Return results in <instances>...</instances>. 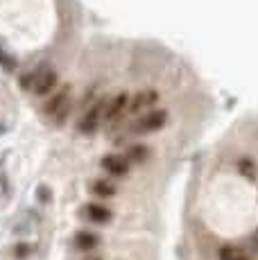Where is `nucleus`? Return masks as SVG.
Here are the masks:
<instances>
[{
  "mask_svg": "<svg viewBox=\"0 0 258 260\" xmlns=\"http://www.w3.org/2000/svg\"><path fill=\"white\" fill-rule=\"evenodd\" d=\"M86 260H102V258H100V256H88Z\"/></svg>",
  "mask_w": 258,
  "mask_h": 260,
  "instance_id": "nucleus-17",
  "label": "nucleus"
},
{
  "mask_svg": "<svg viewBox=\"0 0 258 260\" xmlns=\"http://www.w3.org/2000/svg\"><path fill=\"white\" fill-rule=\"evenodd\" d=\"M91 192L100 199H109V197H116L118 188H116V183L109 181V179H95V181L91 183Z\"/></svg>",
  "mask_w": 258,
  "mask_h": 260,
  "instance_id": "nucleus-10",
  "label": "nucleus"
},
{
  "mask_svg": "<svg viewBox=\"0 0 258 260\" xmlns=\"http://www.w3.org/2000/svg\"><path fill=\"white\" fill-rule=\"evenodd\" d=\"M150 156V147L147 145H141V143H136V145H132V147L127 149V161H134V163H143L145 158Z\"/></svg>",
  "mask_w": 258,
  "mask_h": 260,
  "instance_id": "nucleus-12",
  "label": "nucleus"
},
{
  "mask_svg": "<svg viewBox=\"0 0 258 260\" xmlns=\"http://www.w3.org/2000/svg\"><path fill=\"white\" fill-rule=\"evenodd\" d=\"M14 256H16L18 260L27 258L29 256V244H16V247H14Z\"/></svg>",
  "mask_w": 258,
  "mask_h": 260,
  "instance_id": "nucleus-14",
  "label": "nucleus"
},
{
  "mask_svg": "<svg viewBox=\"0 0 258 260\" xmlns=\"http://www.w3.org/2000/svg\"><path fill=\"white\" fill-rule=\"evenodd\" d=\"M39 202H50V188L39 186Z\"/></svg>",
  "mask_w": 258,
  "mask_h": 260,
  "instance_id": "nucleus-16",
  "label": "nucleus"
},
{
  "mask_svg": "<svg viewBox=\"0 0 258 260\" xmlns=\"http://www.w3.org/2000/svg\"><path fill=\"white\" fill-rule=\"evenodd\" d=\"M100 166L109 177H127L129 174V161L122 154H104Z\"/></svg>",
  "mask_w": 258,
  "mask_h": 260,
  "instance_id": "nucleus-4",
  "label": "nucleus"
},
{
  "mask_svg": "<svg viewBox=\"0 0 258 260\" xmlns=\"http://www.w3.org/2000/svg\"><path fill=\"white\" fill-rule=\"evenodd\" d=\"M156 102H158V93L154 88H143V91H138L129 100V111L138 113V111H143V109H152Z\"/></svg>",
  "mask_w": 258,
  "mask_h": 260,
  "instance_id": "nucleus-7",
  "label": "nucleus"
},
{
  "mask_svg": "<svg viewBox=\"0 0 258 260\" xmlns=\"http://www.w3.org/2000/svg\"><path fill=\"white\" fill-rule=\"evenodd\" d=\"M217 258L220 260H249V256L240 247H233V244H222L217 249Z\"/></svg>",
  "mask_w": 258,
  "mask_h": 260,
  "instance_id": "nucleus-11",
  "label": "nucleus"
},
{
  "mask_svg": "<svg viewBox=\"0 0 258 260\" xmlns=\"http://www.w3.org/2000/svg\"><path fill=\"white\" fill-rule=\"evenodd\" d=\"M100 244V236L93 231H77L75 233V247L79 251H93Z\"/></svg>",
  "mask_w": 258,
  "mask_h": 260,
  "instance_id": "nucleus-8",
  "label": "nucleus"
},
{
  "mask_svg": "<svg viewBox=\"0 0 258 260\" xmlns=\"http://www.w3.org/2000/svg\"><path fill=\"white\" fill-rule=\"evenodd\" d=\"M104 109H107V102L104 100H100V102H95L91 109H88L86 113H84L82 118H79V122H77V129L82 134H93L98 127H100V120L104 118Z\"/></svg>",
  "mask_w": 258,
  "mask_h": 260,
  "instance_id": "nucleus-2",
  "label": "nucleus"
},
{
  "mask_svg": "<svg viewBox=\"0 0 258 260\" xmlns=\"http://www.w3.org/2000/svg\"><path fill=\"white\" fill-rule=\"evenodd\" d=\"M0 63H3L5 68H14V66H16V61H14V59L9 57V54H5V52H3V48H0Z\"/></svg>",
  "mask_w": 258,
  "mask_h": 260,
  "instance_id": "nucleus-15",
  "label": "nucleus"
},
{
  "mask_svg": "<svg viewBox=\"0 0 258 260\" xmlns=\"http://www.w3.org/2000/svg\"><path fill=\"white\" fill-rule=\"evenodd\" d=\"M54 86H57V73H54L52 68H43L41 66L37 71V79H34L32 91L37 95H46V93H50Z\"/></svg>",
  "mask_w": 258,
  "mask_h": 260,
  "instance_id": "nucleus-6",
  "label": "nucleus"
},
{
  "mask_svg": "<svg viewBox=\"0 0 258 260\" xmlns=\"http://www.w3.org/2000/svg\"><path fill=\"white\" fill-rule=\"evenodd\" d=\"M125 109H129V98H127V93H120V95H116V98L107 104V109H104V118L113 120V118L120 116Z\"/></svg>",
  "mask_w": 258,
  "mask_h": 260,
  "instance_id": "nucleus-9",
  "label": "nucleus"
},
{
  "mask_svg": "<svg viewBox=\"0 0 258 260\" xmlns=\"http://www.w3.org/2000/svg\"><path fill=\"white\" fill-rule=\"evenodd\" d=\"M168 122V111L166 109H152V111L143 113L138 120H134L129 124V132L136 134V136H143V134H152V132H158L163 129Z\"/></svg>",
  "mask_w": 258,
  "mask_h": 260,
  "instance_id": "nucleus-1",
  "label": "nucleus"
},
{
  "mask_svg": "<svg viewBox=\"0 0 258 260\" xmlns=\"http://www.w3.org/2000/svg\"><path fill=\"white\" fill-rule=\"evenodd\" d=\"M68 109H71V88L66 86L61 93H57L50 102L46 104L43 111H46V116H50L54 120H63L66 113H68Z\"/></svg>",
  "mask_w": 258,
  "mask_h": 260,
  "instance_id": "nucleus-3",
  "label": "nucleus"
},
{
  "mask_svg": "<svg viewBox=\"0 0 258 260\" xmlns=\"http://www.w3.org/2000/svg\"><path fill=\"white\" fill-rule=\"evenodd\" d=\"M236 166H238V170H240L242 177H247V179H254L256 177V161H254V158L242 156V158H238V161H236Z\"/></svg>",
  "mask_w": 258,
  "mask_h": 260,
  "instance_id": "nucleus-13",
  "label": "nucleus"
},
{
  "mask_svg": "<svg viewBox=\"0 0 258 260\" xmlns=\"http://www.w3.org/2000/svg\"><path fill=\"white\" fill-rule=\"evenodd\" d=\"M82 215L93 224H109L113 217V211L107 206H102V204H98V202H88L82 206Z\"/></svg>",
  "mask_w": 258,
  "mask_h": 260,
  "instance_id": "nucleus-5",
  "label": "nucleus"
}]
</instances>
